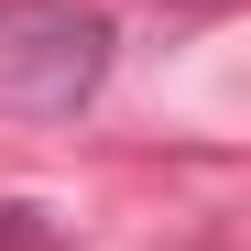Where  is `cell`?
<instances>
[{"label":"cell","instance_id":"6da1fadb","mask_svg":"<svg viewBox=\"0 0 251 251\" xmlns=\"http://www.w3.org/2000/svg\"><path fill=\"white\" fill-rule=\"evenodd\" d=\"M109 44L120 33L88 0H0V109L22 120H66L109 88Z\"/></svg>","mask_w":251,"mask_h":251},{"label":"cell","instance_id":"7a4b0ae2","mask_svg":"<svg viewBox=\"0 0 251 251\" xmlns=\"http://www.w3.org/2000/svg\"><path fill=\"white\" fill-rule=\"evenodd\" d=\"M0 251H55V219L33 197H0Z\"/></svg>","mask_w":251,"mask_h":251},{"label":"cell","instance_id":"3957f363","mask_svg":"<svg viewBox=\"0 0 251 251\" xmlns=\"http://www.w3.org/2000/svg\"><path fill=\"white\" fill-rule=\"evenodd\" d=\"M175 11H229V0H175Z\"/></svg>","mask_w":251,"mask_h":251}]
</instances>
